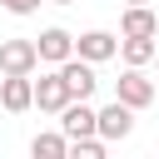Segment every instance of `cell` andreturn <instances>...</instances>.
<instances>
[{
	"instance_id": "cell-9",
	"label": "cell",
	"mask_w": 159,
	"mask_h": 159,
	"mask_svg": "<svg viewBox=\"0 0 159 159\" xmlns=\"http://www.w3.org/2000/svg\"><path fill=\"white\" fill-rule=\"evenodd\" d=\"M154 40H159V35H119V50H114V55H119L129 70H144V65L159 55V45H154Z\"/></svg>"
},
{
	"instance_id": "cell-4",
	"label": "cell",
	"mask_w": 159,
	"mask_h": 159,
	"mask_svg": "<svg viewBox=\"0 0 159 159\" xmlns=\"http://www.w3.org/2000/svg\"><path fill=\"white\" fill-rule=\"evenodd\" d=\"M35 55H40V65H60V60L75 55V35L65 25H50V30L35 35Z\"/></svg>"
},
{
	"instance_id": "cell-1",
	"label": "cell",
	"mask_w": 159,
	"mask_h": 159,
	"mask_svg": "<svg viewBox=\"0 0 159 159\" xmlns=\"http://www.w3.org/2000/svg\"><path fill=\"white\" fill-rule=\"evenodd\" d=\"M94 134H99L104 144L129 139V134H134V109H129V104H119V99H109L104 109H94Z\"/></svg>"
},
{
	"instance_id": "cell-16",
	"label": "cell",
	"mask_w": 159,
	"mask_h": 159,
	"mask_svg": "<svg viewBox=\"0 0 159 159\" xmlns=\"http://www.w3.org/2000/svg\"><path fill=\"white\" fill-rule=\"evenodd\" d=\"M50 5H75V0H50Z\"/></svg>"
},
{
	"instance_id": "cell-2",
	"label": "cell",
	"mask_w": 159,
	"mask_h": 159,
	"mask_svg": "<svg viewBox=\"0 0 159 159\" xmlns=\"http://www.w3.org/2000/svg\"><path fill=\"white\" fill-rule=\"evenodd\" d=\"M55 70H60V80H65V89H70V99H89V94H94V84H99V75H94V65H89V60H80V55H70V60H60Z\"/></svg>"
},
{
	"instance_id": "cell-7",
	"label": "cell",
	"mask_w": 159,
	"mask_h": 159,
	"mask_svg": "<svg viewBox=\"0 0 159 159\" xmlns=\"http://www.w3.org/2000/svg\"><path fill=\"white\" fill-rule=\"evenodd\" d=\"M35 40H0V75H35Z\"/></svg>"
},
{
	"instance_id": "cell-13",
	"label": "cell",
	"mask_w": 159,
	"mask_h": 159,
	"mask_svg": "<svg viewBox=\"0 0 159 159\" xmlns=\"http://www.w3.org/2000/svg\"><path fill=\"white\" fill-rule=\"evenodd\" d=\"M104 139L99 134H84V139H70V154H80V159H104Z\"/></svg>"
},
{
	"instance_id": "cell-11",
	"label": "cell",
	"mask_w": 159,
	"mask_h": 159,
	"mask_svg": "<svg viewBox=\"0 0 159 159\" xmlns=\"http://www.w3.org/2000/svg\"><path fill=\"white\" fill-rule=\"evenodd\" d=\"M119 35H159V15H154V5H124V15H119Z\"/></svg>"
},
{
	"instance_id": "cell-8",
	"label": "cell",
	"mask_w": 159,
	"mask_h": 159,
	"mask_svg": "<svg viewBox=\"0 0 159 159\" xmlns=\"http://www.w3.org/2000/svg\"><path fill=\"white\" fill-rule=\"evenodd\" d=\"M60 134H65V139L94 134V104H89V99H70V104L60 109Z\"/></svg>"
},
{
	"instance_id": "cell-6",
	"label": "cell",
	"mask_w": 159,
	"mask_h": 159,
	"mask_svg": "<svg viewBox=\"0 0 159 159\" xmlns=\"http://www.w3.org/2000/svg\"><path fill=\"white\" fill-rule=\"evenodd\" d=\"M30 94H35V109H45V114H60V109L70 104V89H65V80H60V70L30 80Z\"/></svg>"
},
{
	"instance_id": "cell-14",
	"label": "cell",
	"mask_w": 159,
	"mask_h": 159,
	"mask_svg": "<svg viewBox=\"0 0 159 159\" xmlns=\"http://www.w3.org/2000/svg\"><path fill=\"white\" fill-rule=\"evenodd\" d=\"M45 0H0V10H10V15H35Z\"/></svg>"
},
{
	"instance_id": "cell-12",
	"label": "cell",
	"mask_w": 159,
	"mask_h": 159,
	"mask_svg": "<svg viewBox=\"0 0 159 159\" xmlns=\"http://www.w3.org/2000/svg\"><path fill=\"white\" fill-rule=\"evenodd\" d=\"M30 154H35V159H65V154H70V139H65V134H35V139H30Z\"/></svg>"
},
{
	"instance_id": "cell-3",
	"label": "cell",
	"mask_w": 159,
	"mask_h": 159,
	"mask_svg": "<svg viewBox=\"0 0 159 159\" xmlns=\"http://www.w3.org/2000/svg\"><path fill=\"white\" fill-rule=\"evenodd\" d=\"M114 99L129 104V109L139 114V109L154 104V80H144V70H124V75L114 80Z\"/></svg>"
},
{
	"instance_id": "cell-10",
	"label": "cell",
	"mask_w": 159,
	"mask_h": 159,
	"mask_svg": "<svg viewBox=\"0 0 159 159\" xmlns=\"http://www.w3.org/2000/svg\"><path fill=\"white\" fill-rule=\"evenodd\" d=\"M0 109H10V114H25V109H35L30 75H5V80H0Z\"/></svg>"
},
{
	"instance_id": "cell-15",
	"label": "cell",
	"mask_w": 159,
	"mask_h": 159,
	"mask_svg": "<svg viewBox=\"0 0 159 159\" xmlns=\"http://www.w3.org/2000/svg\"><path fill=\"white\" fill-rule=\"evenodd\" d=\"M124 5H149V0H124Z\"/></svg>"
},
{
	"instance_id": "cell-5",
	"label": "cell",
	"mask_w": 159,
	"mask_h": 159,
	"mask_svg": "<svg viewBox=\"0 0 159 159\" xmlns=\"http://www.w3.org/2000/svg\"><path fill=\"white\" fill-rule=\"evenodd\" d=\"M114 50H119V35L114 30H84V35H75V55L89 60V65L114 60Z\"/></svg>"
}]
</instances>
